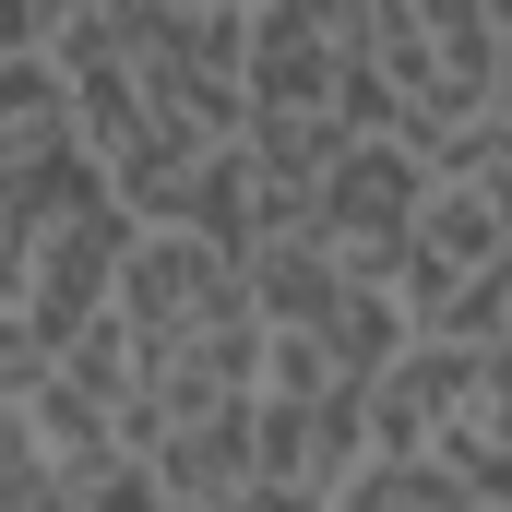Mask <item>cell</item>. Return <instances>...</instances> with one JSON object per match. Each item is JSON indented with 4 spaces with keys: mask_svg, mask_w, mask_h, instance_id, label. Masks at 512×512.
Returning a JSON list of instances; mask_svg holds the SVG:
<instances>
[{
    "mask_svg": "<svg viewBox=\"0 0 512 512\" xmlns=\"http://www.w3.org/2000/svg\"><path fill=\"white\" fill-rule=\"evenodd\" d=\"M489 262H512V167L501 179H417V227L393 251L382 298L441 286V274H489Z\"/></svg>",
    "mask_w": 512,
    "mask_h": 512,
    "instance_id": "7",
    "label": "cell"
},
{
    "mask_svg": "<svg viewBox=\"0 0 512 512\" xmlns=\"http://www.w3.org/2000/svg\"><path fill=\"white\" fill-rule=\"evenodd\" d=\"M405 227H417V155H405L393 131H346V143L322 155L310 203H298V239H310L322 262H346V274L382 286L393 251H405Z\"/></svg>",
    "mask_w": 512,
    "mask_h": 512,
    "instance_id": "4",
    "label": "cell"
},
{
    "mask_svg": "<svg viewBox=\"0 0 512 512\" xmlns=\"http://www.w3.org/2000/svg\"><path fill=\"white\" fill-rule=\"evenodd\" d=\"M239 84H251V108H322L346 131H382L370 0H251L239 12Z\"/></svg>",
    "mask_w": 512,
    "mask_h": 512,
    "instance_id": "3",
    "label": "cell"
},
{
    "mask_svg": "<svg viewBox=\"0 0 512 512\" xmlns=\"http://www.w3.org/2000/svg\"><path fill=\"white\" fill-rule=\"evenodd\" d=\"M393 310H405V334H441V346H501V322H512V262H489V274H441V286H405Z\"/></svg>",
    "mask_w": 512,
    "mask_h": 512,
    "instance_id": "9",
    "label": "cell"
},
{
    "mask_svg": "<svg viewBox=\"0 0 512 512\" xmlns=\"http://www.w3.org/2000/svg\"><path fill=\"white\" fill-rule=\"evenodd\" d=\"M239 298H251V322L274 346H310L334 382H370L393 346H405V310H393L370 274H346V262H322L298 227L286 239H251L239 251Z\"/></svg>",
    "mask_w": 512,
    "mask_h": 512,
    "instance_id": "2",
    "label": "cell"
},
{
    "mask_svg": "<svg viewBox=\"0 0 512 512\" xmlns=\"http://www.w3.org/2000/svg\"><path fill=\"white\" fill-rule=\"evenodd\" d=\"M179 12H251V0H179Z\"/></svg>",
    "mask_w": 512,
    "mask_h": 512,
    "instance_id": "14",
    "label": "cell"
},
{
    "mask_svg": "<svg viewBox=\"0 0 512 512\" xmlns=\"http://www.w3.org/2000/svg\"><path fill=\"white\" fill-rule=\"evenodd\" d=\"M477 393H501V346L405 334L382 370L358 382V429H370V453H429V429H441L453 405H477Z\"/></svg>",
    "mask_w": 512,
    "mask_h": 512,
    "instance_id": "6",
    "label": "cell"
},
{
    "mask_svg": "<svg viewBox=\"0 0 512 512\" xmlns=\"http://www.w3.org/2000/svg\"><path fill=\"white\" fill-rule=\"evenodd\" d=\"M370 453L358 429V382H251V477L334 501V477Z\"/></svg>",
    "mask_w": 512,
    "mask_h": 512,
    "instance_id": "5",
    "label": "cell"
},
{
    "mask_svg": "<svg viewBox=\"0 0 512 512\" xmlns=\"http://www.w3.org/2000/svg\"><path fill=\"white\" fill-rule=\"evenodd\" d=\"M72 512H167V489H155V465H143V453H108V465H84V477H72Z\"/></svg>",
    "mask_w": 512,
    "mask_h": 512,
    "instance_id": "12",
    "label": "cell"
},
{
    "mask_svg": "<svg viewBox=\"0 0 512 512\" xmlns=\"http://www.w3.org/2000/svg\"><path fill=\"white\" fill-rule=\"evenodd\" d=\"M322 512H501V501L453 489L429 453H358V465L334 477V501H322Z\"/></svg>",
    "mask_w": 512,
    "mask_h": 512,
    "instance_id": "8",
    "label": "cell"
},
{
    "mask_svg": "<svg viewBox=\"0 0 512 512\" xmlns=\"http://www.w3.org/2000/svg\"><path fill=\"white\" fill-rule=\"evenodd\" d=\"M131 215L108 203V179L72 155V131H48L36 155L0 167V310L60 346L84 310H108V274H120Z\"/></svg>",
    "mask_w": 512,
    "mask_h": 512,
    "instance_id": "1",
    "label": "cell"
},
{
    "mask_svg": "<svg viewBox=\"0 0 512 512\" xmlns=\"http://www.w3.org/2000/svg\"><path fill=\"white\" fill-rule=\"evenodd\" d=\"M489 12H512V0H489Z\"/></svg>",
    "mask_w": 512,
    "mask_h": 512,
    "instance_id": "15",
    "label": "cell"
},
{
    "mask_svg": "<svg viewBox=\"0 0 512 512\" xmlns=\"http://www.w3.org/2000/svg\"><path fill=\"white\" fill-rule=\"evenodd\" d=\"M48 131H60V72L48 60H0V167L36 155Z\"/></svg>",
    "mask_w": 512,
    "mask_h": 512,
    "instance_id": "11",
    "label": "cell"
},
{
    "mask_svg": "<svg viewBox=\"0 0 512 512\" xmlns=\"http://www.w3.org/2000/svg\"><path fill=\"white\" fill-rule=\"evenodd\" d=\"M429 465L453 477V489H477V501L512 512V453H501V393H477V405H453L441 429H429Z\"/></svg>",
    "mask_w": 512,
    "mask_h": 512,
    "instance_id": "10",
    "label": "cell"
},
{
    "mask_svg": "<svg viewBox=\"0 0 512 512\" xmlns=\"http://www.w3.org/2000/svg\"><path fill=\"white\" fill-rule=\"evenodd\" d=\"M72 12H84V0H0V60H48V48L72 36Z\"/></svg>",
    "mask_w": 512,
    "mask_h": 512,
    "instance_id": "13",
    "label": "cell"
}]
</instances>
